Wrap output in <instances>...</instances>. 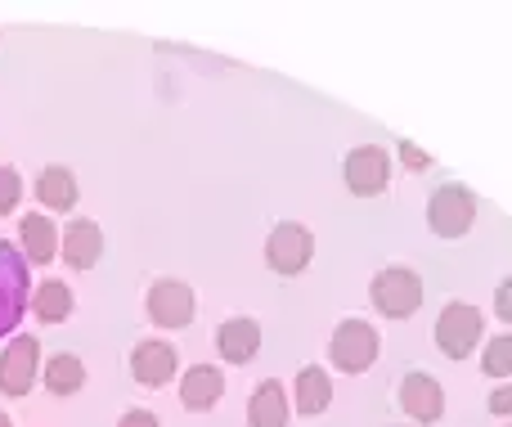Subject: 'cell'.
<instances>
[{"instance_id": "1", "label": "cell", "mask_w": 512, "mask_h": 427, "mask_svg": "<svg viewBox=\"0 0 512 427\" xmlns=\"http://www.w3.org/2000/svg\"><path fill=\"white\" fill-rule=\"evenodd\" d=\"M373 306L391 320H409V315L423 306V279L405 266H387L373 279Z\"/></svg>"}, {"instance_id": "2", "label": "cell", "mask_w": 512, "mask_h": 427, "mask_svg": "<svg viewBox=\"0 0 512 427\" xmlns=\"http://www.w3.org/2000/svg\"><path fill=\"white\" fill-rule=\"evenodd\" d=\"M477 221V198L463 185H441L427 203V225H432L441 239H463Z\"/></svg>"}, {"instance_id": "3", "label": "cell", "mask_w": 512, "mask_h": 427, "mask_svg": "<svg viewBox=\"0 0 512 427\" xmlns=\"http://www.w3.org/2000/svg\"><path fill=\"white\" fill-rule=\"evenodd\" d=\"M378 329L373 324H364V320H346V324H337V333H333V365L342 369V374H364V369L378 360Z\"/></svg>"}, {"instance_id": "4", "label": "cell", "mask_w": 512, "mask_h": 427, "mask_svg": "<svg viewBox=\"0 0 512 427\" xmlns=\"http://www.w3.org/2000/svg\"><path fill=\"white\" fill-rule=\"evenodd\" d=\"M481 342V311L468 302H450L436 320V347L450 360H463Z\"/></svg>"}, {"instance_id": "5", "label": "cell", "mask_w": 512, "mask_h": 427, "mask_svg": "<svg viewBox=\"0 0 512 427\" xmlns=\"http://www.w3.org/2000/svg\"><path fill=\"white\" fill-rule=\"evenodd\" d=\"M310 257H315V239H310L306 225L283 221V225L270 230V243H265V261H270V270H279V275H297V270L310 266Z\"/></svg>"}, {"instance_id": "6", "label": "cell", "mask_w": 512, "mask_h": 427, "mask_svg": "<svg viewBox=\"0 0 512 427\" xmlns=\"http://www.w3.org/2000/svg\"><path fill=\"white\" fill-rule=\"evenodd\" d=\"M27 306V266H23V252L14 243L0 239V338L18 324Z\"/></svg>"}, {"instance_id": "7", "label": "cell", "mask_w": 512, "mask_h": 427, "mask_svg": "<svg viewBox=\"0 0 512 427\" xmlns=\"http://www.w3.org/2000/svg\"><path fill=\"white\" fill-rule=\"evenodd\" d=\"M342 171H346V189H351V194H360V198L382 194V189H387V176H391L387 149H378V144H360V149L346 153Z\"/></svg>"}, {"instance_id": "8", "label": "cell", "mask_w": 512, "mask_h": 427, "mask_svg": "<svg viewBox=\"0 0 512 427\" xmlns=\"http://www.w3.org/2000/svg\"><path fill=\"white\" fill-rule=\"evenodd\" d=\"M149 320L162 324V329H185L189 320H194V293H189V284H180V279H162V284L149 288Z\"/></svg>"}, {"instance_id": "9", "label": "cell", "mask_w": 512, "mask_h": 427, "mask_svg": "<svg viewBox=\"0 0 512 427\" xmlns=\"http://www.w3.org/2000/svg\"><path fill=\"white\" fill-rule=\"evenodd\" d=\"M36 360H41V347L36 338H14L5 351H0V392L5 396H23L36 378Z\"/></svg>"}, {"instance_id": "10", "label": "cell", "mask_w": 512, "mask_h": 427, "mask_svg": "<svg viewBox=\"0 0 512 427\" xmlns=\"http://www.w3.org/2000/svg\"><path fill=\"white\" fill-rule=\"evenodd\" d=\"M400 405H405L409 419L436 423L445 414V392L432 374H405V383H400Z\"/></svg>"}, {"instance_id": "11", "label": "cell", "mask_w": 512, "mask_h": 427, "mask_svg": "<svg viewBox=\"0 0 512 427\" xmlns=\"http://www.w3.org/2000/svg\"><path fill=\"white\" fill-rule=\"evenodd\" d=\"M131 374L144 387H162L176 374V347H167V342H140L131 356Z\"/></svg>"}, {"instance_id": "12", "label": "cell", "mask_w": 512, "mask_h": 427, "mask_svg": "<svg viewBox=\"0 0 512 427\" xmlns=\"http://www.w3.org/2000/svg\"><path fill=\"white\" fill-rule=\"evenodd\" d=\"M99 252H104V234H99L95 221H72L63 230V261L72 270H90L99 261Z\"/></svg>"}, {"instance_id": "13", "label": "cell", "mask_w": 512, "mask_h": 427, "mask_svg": "<svg viewBox=\"0 0 512 427\" xmlns=\"http://www.w3.org/2000/svg\"><path fill=\"white\" fill-rule=\"evenodd\" d=\"M221 396H225V378H221L216 365H194L185 374V383H180V401H185V410H212Z\"/></svg>"}, {"instance_id": "14", "label": "cell", "mask_w": 512, "mask_h": 427, "mask_svg": "<svg viewBox=\"0 0 512 427\" xmlns=\"http://www.w3.org/2000/svg\"><path fill=\"white\" fill-rule=\"evenodd\" d=\"M216 347H221V356L230 365H248L256 347H261V329H256V320H225L216 329Z\"/></svg>"}, {"instance_id": "15", "label": "cell", "mask_w": 512, "mask_h": 427, "mask_svg": "<svg viewBox=\"0 0 512 427\" xmlns=\"http://www.w3.org/2000/svg\"><path fill=\"white\" fill-rule=\"evenodd\" d=\"M248 423L252 427H288V396H283V383H261L248 401Z\"/></svg>"}, {"instance_id": "16", "label": "cell", "mask_w": 512, "mask_h": 427, "mask_svg": "<svg viewBox=\"0 0 512 427\" xmlns=\"http://www.w3.org/2000/svg\"><path fill=\"white\" fill-rule=\"evenodd\" d=\"M23 252L27 261H36V266H45V261H54V252H59V230H54L50 216H23Z\"/></svg>"}, {"instance_id": "17", "label": "cell", "mask_w": 512, "mask_h": 427, "mask_svg": "<svg viewBox=\"0 0 512 427\" xmlns=\"http://www.w3.org/2000/svg\"><path fill=\"white\" fill-rule=\"evenodd\" d=\"M333 401V383L319 365H306L297 374V414H324Z\"/></svg>"}, {"instance_id": "18", "label": "cell", "mask_w": 512, "mask_h": 427, "mask_svg": "<svg viewBox=\"0 0 512 427\" xmlns=\"http://www.w3.org/2000/svg\"><path fill=\"white\" fill-rule=\"evenodd\" d=\"M36 198H41L45 207L68 212V207L77 203V180H72V171L68 167H45L41 180H36Z\"/></svg>"}, {"instance_id": "19", "label": "cell", "mask_w": 512, "mask_h": 427, "mask_svg": "<svg viewBox=\"0 0 512 427\" xmlns=\"http://www.w3.org/2000/svg\"><path fill=\"white\" fill-rule=\"evenodd\" d=\"M32 311H36V320H45V324H63L72 315L68 284H59V279H45V284L32 293Z\"/></svg>"}, {"instance_id": "20", "label": "cell", "mask_w": 512, "mask_h": 427, "mask_svg": "<svg viewBox=\"0 0 512 427\" xmlns=\"http://www.w3.org/2000/svg\"><path fill=\"white\" fill-rule=\"evenodd\" d=\"M45 387H50L54 396H72L77 387H86V365H81L77 356H54L50 365H45Z\"/></svg>"}, {"instance_id": "21", "label": "cell", "mask_w": 512, "mask_h": 427, "mask_svg": "<svg viewBox=\"0 0 512 427\" xmlns=\"http://www.w3.org/2000/svg\"><path fill=\"white\" fill-rule=\"evenodd\" d=\"M481 369H486L490 378H508L512 374V338H495L486 347V356H481Z\"/></svg>"}, {"instance_id": "22", "label": "cell", "mask_w": 512, "mask_h": 427, "mask_svg": "<svg viewBox=\"0 0 512 427\" xmlns=\"http://www.w3.org/2000/svg\"><path fill=\"white\" fill-rule=\"evenodd\" d=\"M18 194H23V180H18L14 167H0V216L9 212V207H18Z\"/></svg>"}, {"instance_id": "23", "label": "cell", "mask_w": 512, "mask_h": 427, "mask_svg": "<svg viewBox=\"0 0 512 427\" xmlns=\"http://www.w3.org/2000/svg\"><path fill=\"white\" fill-rule=\"evenodd\" d=\"M495 311H499V320H508V324H512V279H504V284H499V293H495Z\"/></svg>"}, {"instance_id": "24", "label": "cell", "mask_w": 512, "mask_h": 427, "mask_svg": "<svg viewBox=\"0 0 512 427\" xmlns=\"http://www.w3.org/2000/svg\"><path fill=\"white\" fill-rule=\"evenodd\" d=\"M400 158H405L414 171H427V167H432V158H427L423 149H414V144H400Z\"/></svg>"}, {"instance_id": "25", "label": "cell", "mask_w": 512, "mask_h": 427, "mask_svg": "<svg viewBox=\"0 0 512 427\" xmlns=\"http://www.w3.org/2000/svg\"><path fill=\"white\" fill-rule=\"evenodd\" d=\"M117 427H158V419H153L149 410H126V414H122V423H117Z\"/></svg>"}, {"instance_id": "26", "label": "cell", "mask_w": 512, "mask_h": 427, "mask_svg": "<svg viewBox=\"0 0 512 427\" xmlns=\"http://www.w3.org/2000/svg\"><path fill=\"white\" fill-rule=\"evenodd\" d=\"M490 410H495V414H512V387H499V392L490 396Z\"/></svg>"}, {"instance_id": "27", "label": "cell", "mask_w": 512, "mask_h": 427, "mask_svg": "<svg viewBox=\"0 0 512 427\" xmlns=\"http://www.w3.org/2000/svg\"><path fill=\"white\" fill-rule=\"evenodd\" d=\"M0 427H14V423H9V419H5V414H0Z\"/></svg>"}, {"instance_id": "28", "label": "cell", "mask_w": 512, "mask_h": 427, "mask_svg": "<svg viewBox=\"0 0 512 427\" xmlns=\"http://www.w3.org/2000/svg\"><path fill=\"white\" fill-rule=\"evenodd\" d=\"M508 427H512V423H508Z\"/></svg>"}]
</instances>
